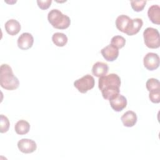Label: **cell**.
<instances>
[{
	"label": "cell",
	"mask_w": 160,
	"mask_h": 160,
	"mask_svg": "<svg viewBox=\"0 0 160 160\" xmlns=\"http://www.w3.org/2000/svg\"><path fill=\"white\" fill-rule=\"evenodd\" d=\"M121 78L114 73L100 77L98 81V88L105 99H110L119 94Z\"/></svg>",
	"instance_id": "cell-1"
},
{
	"label": "cell",
	"mask_w": 160,
	"mask_h": 160,
	"mask_svg": "<svg viewBox=\"0 0 160 160\" xmlns=\"http://www.w3.org/2000/svg\"><path fill=\"white\" fill-rule=\"evenodd\" d=\"M143 25V21L141 18L131 19L129 16L121 14L116 19L117 29L128 36L136 34Z\"/></svg>",
	"instance_id": "cell-2"
},
{
	"label": "cell",
	"mask_w": 160,
	"mask_h": 160,
	"mask_svg": "<svg viewBox=\"0 0 160 160\" xmlns=\"http://www.w3.org/2000/svg\"><path fill=\"white\" fill-rule=\"evenodd\" d=\"M0 84L2 88L10 91L16 89L19 86L18 79L7 64H2L0 67Z\"/></svg>",
	"instance_id": "cell-3"
},
{
	"label": "cell",
	"mask_w": 160,
	"mask_h": 160,
	"mask_svg": "<svg viewBox=\"0 0 160 160\" xmlns=\"http://www.w3.org/2000/svg\"><path fill=\"white\" fill-rule=\"evenodd\" d=\"M48 20L52 27L58 29H67L71 24L69 17L57 9H53L48 12Z\"/></svg>",
	"instance_id": "cell-4"
},
{
	"label": "cell",
	"mask_w": 160,
	"mask_h": 160,
	"mask_svg": "<svg viewBox=\"0 0 160 160\" xmlns=\"http://www.w3.org/2000/svg\"><path fill=\"white\" fill-rule=\"evenodd\" d=\"M145 45L151 49H156L160 46V37L158 30L153 28H147L143 32Z\"/></svg>",
	"instance_id": "cell-5"
},
{
	"label": "cell",
	"mask_w": 160,
	"mask_h": 160,
	"mask_svg": "<svg viewBox=\"0 0 160 160\" xmlns=\"http://www.w3.org/2000/svg\"><path fill=\"white\" fill-rule=\"evenodd\" d=\"M94 84L95 80L90 74H86L74 82V86L81 93H86L92 89Z\"/></svg>",
	"instance_id": "cell-6"
},
{
	"label": "cell",
	"mask_w": 160,
	"mask_h": 160,
	"mask_svg": "<svg viewBox=\"0 0 160 160\" xmlns=\"http://www.w3.org/2000/svg\"><path fill=\"white\" fill-rule=\"evenodd\" d=\"M159 62V57L158 54L154 52H148L143 59L144 67L149 71H154L158 68Z\"/></svg>",
	"instance_id": "cell-7"
},
{
	"label": "cell",
	"mask_w": 160,
	"mask_h": 160,
	"mask_svg": "<svg viewBox=\"0 0 160 160\" xmlns=\"http://www.w3.org/2000/svg\"><path fill=\"white\" fill-rule=\"evenodd\" d=\"M18 148L22 153L29 154L34 152L37 148L36 142L30 139H21L18 142Z\"/></svg>",
	"instance_id": "cell-8"
},
{
	"label": "cell",
	"mask_w": 160,
	"mask_h": 160,
	"mask_svg": "<svg viewBox=\"0 0 160 160\" xmlns=\"http://www.w3.org/2000/svg\"><path fill=\"white\" fill-rule=\"evenodd\" d=\"M109 103L114 111L120 112L126 107L127 99L124 96L118 94L109 99Z\"/></svg>",
	"instance_id": "cell-9"
},
{
	"label": "cell",
	"mask_w": 160,
	"mask_h": 160,
	"mask_svg": "<svg viewBox=\"0 0 160 160\" xmlns=\"http://www.w3.org/2000/svg\"><path fill=\"white\" fill-rule=\"evenodd\" d=\"M34 38L29 32H24L18 39L17 44L19 48L22 50H27L32 46Z\"/></svg>",
	"instance_id": "cell-10"
},
{
	"label": "cell",
	"mask_w": 160,
	"mask_h": 160,
	"mask_svg": "<svg viewBox=\"0 0 160 160\" xmlns=\"http://www.w3.org/2000/svg\"><path fill=\"white\" fill-rule=\"evenodd\" d=\"M101 53L103 58L109 62L115 61L119 56V50L111 44L108 45L101 50Z\"/></svg>",
	"instance_id": "cell-11"
},
{
	"label": "cell",
	"mask_w": 160,
	"mask_h": 160,
	"mask_svg": "<svg viewBox=\"0 0 160 160\" xmlns=\"http://www.w3.org/2000/svg\"><path fill=\"white\" fill-rule=\"evenodd\" d=\"M121 120L124 126L130 128L136 124L138 118L136 114L134 111H128L121 117Z\"/></svg>",
	"instance_id": "cell-12"
},
{
	"label": "cell",
	"mask_w": 160,
	"mask_h": 160,
	"mask_svg": "<svg viewBox=\"0 0 160 160\" xmlns=\"http://www.w3.org/2000/svg\"><path fill=\"white\" fill-rule=\"evenodd\" d=\"M5 30L11 36H14L19 33L21 30V24L16 19H11L6 21L4 25Z\"/></svg>",
	"instance_id": "cell-13"
},
{
	"label": "cell",
	"mask_w": 160,
	"mask_h": 160,
	"mask_svg": "<svg viewBox=\"0 0 160 160\" xmlns=\"http://www.w3.org/2000/svg\"><path fill=\"white\" fill-rule=\"evenodd\" d=\"M109 70L108 65L103 62H96L92 68V73L98 78L105 76Z\"/></svg>",
	"instance_id": "cell-14"
},
{
	"label": "cell",
	"mask_w": 160,
	"mask_h": 160,
	"mask_svg": "<svg viewBox=\"0 0 160 160\" xmlns=\"http://www.w3.org/2000/svg\"><path fill=\"white\" fill-rule=\"evenodd\" d=\"M148 16L150 21L156 24H160V7L154 4L150 6L148 11Z\"/></svg>",
	"instance_id": "cell-15"
},
{
	"label": "cell",
	"mask_w": 160,
	"mask_h": 160,
	"mask_svg": "<svg viewBox=\"0 0 160 160\" xmlns=\"http://www.w3.org/2000/svg\"><path fill=\"white\" fill-rule=\"evenodd\" d=\"M14 129L18 134L24 135L29 131L30 124L28 121L21 119L16 123Z\"/></svg>",
	"instance_id": "cell-16"
},
{
	"label": "cell",
	"mask_w": 160,
	"mask_h": 160,
	"mask_svg": "<svg viewBox=\"0 0 160 160\" xmlns=\"http://www.w3.org/2000/svg\"><path fill=\"white\" fill-rule=\"evenodd\" d=\"M68 37L62 32H55L52 36L53 43L58 47H63L68 42Z\"/></svg>",
	"instance_id": "cell-17"
},
{
	"label": "cell",
	"mask_w": 160,
	"mask_h": 160,
	"mask_svg": "<svg viewBox=\"0 0 160 160\" xmlns=\"http://www.w3.org/2000/svg\"><path fill=\"white\" fill-rule=\"evenodd\" d=\"M146 89L148 91H152L160 89L159 81L155 78H149L146 82Z\"/></svg>",
	"instance_id": "cell-18"
},
{
	"label": "cell",
	"mask_w": 160,
	"mask_h": 160,
	"mask_svg": "<svg viewBox=\"0 0 160 160\" xmlns=\"http://www.w3.org/2000/svg\"><path fill=\"white\" fill-rule=\"evenodd\" d=\"M126 44V39L121 36H113L111 41V44L118 49H121Z\"/></svg>",
	"instance_id": "cell-19"
},
{
	"label": "cell",
	"mask_w": 160,
	"mask_h": 160,
	"mask_svg": "<svg viewBox=\"0 0 160 160\" xmlns=\"http://www.w3.org/2000/svg\"><path fill=\"white\" fill-rule=\"evenodd\" d=\"M0 118H1L0 132L1 133H4V132H7L9 130L10 122H9L8 118L6 116H4L3 114H1Z\"/></svg>",
	"instance_id": "cell-20"
},
{
	"label": "cell",
	"mask_w": 160,
	"mask_h": 160,
	"mask_svg": "<svg viewBox=\"0 0 160 160\" xmlns=\"http://www.w3.org/2000/svg\"><path fill=\"white\" fill-rule=\"evenodd\" d=\"M146 1L144 0H141V1H131V5L132 8V9L134 11L136 12H140L143 10L146 4Z\"/></svg>",
	"instance_id": "cell-21"
},
{
	"label": "cell",
	"mask_w": 160,
	"mask_h": 160,
	"mask_svg": "<svg viewBox=\"0 0 160 160\" xmlns=\"http://www.w3.org/2000/svg\"><path fill=\"white\" fill-rule=\"evenodd\" d=\"M149 98L153 103H159L160 102V89L149 91Z\"/></svg>",
	"instance_id": "cell-22"
},
{
	"label": "cell",
	"mask_w": 160,
	"mask_h": 160,
	"mask_svg": "<svg viewBox=\"0 0 160 160\" xmlns=\"http://www.w3.org/2000/svg\"><path fill=\"white\" fill-rule=\"evenodd\" d=\"M52 2V0H38L37 3L38 5V7L42 9V10H46L48 9Z\"/></svg>",
	"instance_id": "cell-23"
}]
</instances>
